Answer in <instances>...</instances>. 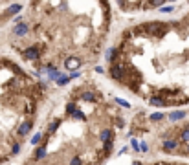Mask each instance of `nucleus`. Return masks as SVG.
Masks as SVG:
<instances>
[{
	"label": "nucleus",
	"mask_w": 189,
	"mask_h": 165,
	"mask_svg": "<svg viewBox=\"0 0 189 165\" xmlns=\"http://www.w3.org/2000/svg\"><path fill=\"white\" fill-rule=\"evenodd\" d=\"M57 125H59V121H53V123H52V127H50V130H52V132H53V130H55V129H57Z\"/></svg>",
	"instance_id": "4468645a"
},
{
	"label": "nucleus",
	"mask_w": 189,
	"mask_h": 165,
	"mask_svg": "<svg viewBox=\"0 0 189 165\" xmlns=\"http://www.w3.org/2000/svg\"><path fill=\"white\" fill-rule=\"evenodd\" d=\"M182 117H185V112H182V110H176V112H173V114H171V119H173V121L182 119Z\"/></svg>",
	"instance_id": "39448f33"
},
{
	"label": "nucleus",
	"mask_w": 189,
	"mask_h": 165,
	"mask_svg": "<svg viewBox=\"0 0 189 165\" xmlns=\"http://www.w3.org/2000/svg\"><path fill=\"white\" fill-rule=\"evenodd\" d=\"M110 136H112V132H110V130H103V132H101V139H103V141H108V139H110Z\"/></svg>",
	"instance_id": "1a4fd4ad"
},
{
	"label": "nucleus",
	"mask_w": 189,
	"mask_h": 165,
	"mask_svg": "<svg viewBox=\"0 0 189 165\" xmlns=\"http://www.w3.org/2000/svg\"><path fill=\"white\" fill-rule=\"evenodd\" d=\"M0 2H4V0H0Z\"/></svg>",
	"instance_id": "f3484780"
},
{
	"label": "nucleus",
	"mask_w": 189,
	"mask_h": 165,
	"mask_svg": "<svg viewBox=\"0 0 189 165\" xmlns=\"http://www.w3.org/2000/svg\"><path fill=\"white\" fill-rule=\"evenodd\" d=\"M103 151H105V154H107V156L110 154V151H112V141H110V139H108V141H107V143H105V147H103Z\"/></svg>",
	"instance_id": "0eeeda50"
},
{
	"label": "nucleus",
	"mask_w": 189,
	"mask_h": 165,
	"mask_svg": "<svg viewBox=\"0 0 189 165\" xmlns=\"http://www.w3.org/2000/svg\"><path fill=\"white\" fill-rule=\"evenodd\" d=\"M176 145H178L176 139H169V141H165V143H163V149L165 151H173V149H176Z\"/></svg>",
	"instance_id": "20e7f679"
},
{
	"label": "nucleus",
	"mask_w": 189,
	"mask_h": 165,
	"mask_svg": "<svg viewBox=\"0 0 189 165\" xmlns=\"http://www.w3.org/2000/svg\"><path fill=\"white\" fill-rule=\"evenodd\" d=\"M79 64H81V59H77L75 55H70L64 59V66L68 70H75V68H79Z\"/></svg>",
	"instance_id": "f03ea898"
},
{
	"label": "nucleus",
	"mask_w": 189,
	"mask_h": 165,
	"mask_svg": "<svg viewBox=\"0 0 189 165\" xmlns=\"http://www.w3.org/2000/svg\"><path fill=\"white\" fill-rule=\"evenodd\" d=\"M162 117H163V114H152V116H151V119H154V121H160Z\"/></svg>",
	"instance_id": "9b49d317"
},
{
	"label": "nucleus",
	"mask_w": 189,
	"mask_h": 165,
	"mask_svg": "<svg viewBox=\"0 0 189 165\" xmlns=\"http://www.w3.org/2000/svg\"><path fill=\"white\" fill-rule=\"evenodd\" d=\"M180 139H182V141H189V127H185V130L182 132V136H180Z\"/></svg>",
	"instance_id": "9d476101"
},
{
	"label": "nucleus",
	"mask_w": 189,
	"mask_h": 165,
	"mask_svg": "<svg viewBox=\"0 0 189 165\" xmlns=\"http://www.w3.org/2000/svg\"><path fill=\"white\" fill-rule=\"evenodd\" d=\"M30 129H31V123H30V121L22 123V125H20V134H22V136H24V134H28V130H30Z\"/></svg>",
	"instance_id": "423d86ee"
},
{
	"label": "nucleus",
	"mask_w": 189,
	"mask_h": 165,
	"mask_svg": "<svg viewBox=\"0 0 189 165\" xmlns=\"http://www.w3.org/2000/svg\"><path fill=\"white\" fill-rule=\"evenodd\" d=\"M72 165H81V160H79V158H74V160H72Z\"/></svg>",
	"instance_id": "2eb2a0df"
},
{
	"label": "nucleus",
	"mask_w": 189,
	"mask_h": 165,
	"mask_svg": "<svg viewBox=\"0 0 189 165\" xmlns=\"http://www.w3.org/2000/svg\"><path fill=\"white\" fill-rule=\"evenodd\" d=\"M149 103H151V105H154V106H165V105H167V101H163L162 97H151V99H149Z\"/></svg>",
	"instance_id": "7ed1b4c3"
},
{
	"label": "nucleus",
	"mask_w": 189,
	"mask_h": 165,
	"mask_svg": "<svg viewBox=\"0 0 189 165\" xmlns=\"http://www.w3.org/2000/svg\"><path fill=\"white\" fill-rule=\"evenodd\" d=\"M35 158H37V160L44 158V149H39V151H37V154H35Z\"/></svg>",
	"instance_id": "f8f14e48"
},
{
	"label": "nucleus",
	"mask_w": 189,
	"mask_h": 165,
	"mask_svg": "<svg viewBox=\"0 0 189 165\" xmlns=\"http://www.w3.org/2000/svg\"><path fill=\"white\" fill-rule=\"evenodd\" d=\"M39 139H40V134H37V136H35V138L31 139V143H37V141H39Z\"/></svg>",
	"instance_id": "dca6fc26"
},
{
	"label": "nucleus",
	"mask_w": 189,
	"mask_h": 165,
	"mask_svg": "<svg viewBox=\"0 0 189 165\" xmlns=\"http://www.w3.org/2000/svg\"><path fill=\"white\" fill-rule=\"evenodd\" d=\"M66 110H68V112H75V105H74V103H70V105L66 106Z\"/></svg>",
	"instance_id": "ddd939ff"
},
{
	"label": "nucleus",
	"mask_w": 189,
	"mask_h": 165,
	"mask_svg": "<svg viewBox=\"0 0 189 165\" xmlns=\"http://www.w3.org/2000/svg\"><path fill=\"white\" fill-rule=\"evenodd\" d=\"M22 55H24L28 61H33V62H35V61H39V59L42 57V55H40V50L37 48V46H33V44H31V46H28V48H26L24 52H22Z\"/></svg>",
	"instance_id": "f257e3e1"
},
{
	"label": "nucleus",
	"mask_w": 189,
	"mask_h": 165,
	"mask_svg": "<svg viewBox=\"0 0 189 165\" xmlns=\"http://www.w3.org/2000/svg\"><path fill=\"white\" fill-rule=\"evenodd\" d=\"M81 99H85V101H94V94H90V92H85L83 96H81Z\"/></svg>",
	"instance_id": "6e6552de"
}]
</instances>
